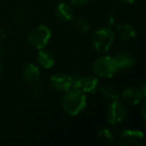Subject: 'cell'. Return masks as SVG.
Instances as JSON below:
<instances>
[{
	"label": "cell",
	"mask_w": 146,
	"mask_h": 146,
	"mask_svg": "<svg viewBox=\"0 0 146 146\" xmlns=\"http://www.w3.org/2000/svg\"><path fill=\"white\" fill-rule=\"evenodd\" d=\"M86 97L82 91L78 89H69L63 97L62 107L69 115L75 116L85 108Z\"/></svg>",
	"instance_id": "6da1fadb"
},
{
	"label": "cell",
	"mask_w": 146,
	"mask_h": 146,
	"mask_svg": "<svg viewBox=\"0 0 146 146\" xmlns=\"http://www.w3.org/2000/svg\"><path fill=\"white\" fill-rule=\"evenodd\" d=\"M114 32L109 28H99L92 35V42L95 49L99 52L109 50L114 40Z\"/></svg>",
	"instance_id": "7a4b0ae2"
},
{
	"label": "cell",
	"mask_w": 146,
	"mask_h": 146,
	"mask_svg": "<svg viewBox=\"0 0 146 146\" xmlns=\"http://www.w3.org/2000/svg\"><path fill=\"white\" fill-rule=\"evenodd\" d=\"M117 63L115 59L110 56H105L98 58L93 63V70L98 76L104 78H110L118 71Z\"/></svg>",
	"instance_id": "3957f363"
},
{
	"label": "cell",
	"mask_w": 146,
	"mask_h": 146,
	"mask_svg": "<svg viewBox=\"0 0 146 146\" xmlns=\"http://www.w3.org/2000/svg\"><path fill=\"white\" fill-rule=\"evenodd\" d=\"M51 37V31L47 26L39 25L29 32L28 42L37 49H42L46 46L49 38Z\"/></svg>",
	"instance_id": "277c9868"
},
{
	"label": "cell",
	"mask_w": 146,
	"mask_h": 146,
	"mask_svg": "<svg viewBox=\"0 0 146 146\" xmlns=\"http://www.w3.org/2000/svg\"><path fill=\"white\" fill-rule=\"evenodd\" d=\"M127 116L125 106L118 100H114L110 105L107 113V119L110 124H116L123 121Z\"/></svg>",
	"instance_id": "5b68a950"
},
{
	"label": "cell",
	"mask_w": 146,
	"mask_h": 146,
	"mask_svg": "<svg viewBox=\"0 0 146 146\" xmlns=\"http://www.w3.org/2000/svg\"><path fill=\"white\" fill-rule=\"evenodd\" d=\"M144 134L141 131L125 130L120 136V144L124 146H140L143 143Z\"/></svg>",
	"instance_id": "8992f818"
},
{
	"label": "cell",
	"mask_w": 146,
	"mask_h": 146,
	"mask_svg": "<svg viewBox=\"0 0 146 146\" xmlns=\"http://www.w3.org/2000/svg\"><path fill=\"white\" fill-rule=\"evenodd\" d=\"M50 84L54 89L59 91H68L71 89V76L64 73H57L50 77Z\"/></svg>",
	"instance_id": "52a82bcc"
},
{
	"label": "cell",
	"mask_w": 146,
	"mask_h": 146,
	"mask_svg": "<svg viewBox=\"0 0 146 146\" xmlns=\"http://www.w3.org/2000/svg\"><path fill=\"white\" fill-rule=\"evenodd\" d=\"M98 85V79L93 76H87V77H81L80 76L76 89L80 90L83 93L85 92H93Z\"/></svg>",
	"instance_id": "ba28073f"
},
{
	"label": "cell",
	"mask_w": 146,
	"mask_h": 146,
	"mask_svg": "<svg viewBox=\"0 0 146 146\" xmlns=\"http://www.w3.org/2000/svg\"><path fill=\"white\" fill-rule=\"evenodd\" d=\"M56 15L59 20L63 22H68L74 19V13L72 8L65 2H61L58 4L56 8Z\"/></svg>",
	"instance_id": "9c48e42d"
},
{
	"label": "cell",
	"mask_w": 146,
	"mask_h": 146,
	"mask_svg": "<svg viewBox=\"0 0 146 146\" xmlns=\"http://www.w3.org/2000/svg\"><path fill=\"white\" fill-rule=\"evenodd\" d=\"M22 76L28 82H37L40 77L39 69L32 63L26 64L22 69Z\"/></svg>",
	"instance_id": "30bf717a"
},
{
	"label": "cell",
	"mask_w": 146,
	"mask_h": 146,
	"mask_svg": "<svg viewBox=\"0 0 146 146\" xmlns=\"http://www.w3.org/2000/svg\"><path fill=\"white\" fill-rule=\"evenodd\" d=\"M114 59H115L118 67H119V68H122V69L130 68V67H132L134 64V59L132 58L128 53L123 52V51L116 53Z\"/></svg>",
	"instance_id": "8fae6325"
},
{
	"label": "cell",
	"mask_w": 146,
	"mask_h": 146,
	"mask_svg": "<svg viewBox=\"0 0 146 146\" xmlns=\"http://www.w3.org/2000/svg\"><path fill=\"white\" fill-rule=\"evenodd\" d=\"M123 97L127 100L129 103L136 105L140 102L142 98H144V95L141 93L139 89H134V88H127L124 90L123 92Z\"/></svg>",
	"instance_id": "7c38bea8"
},
{
	"label": "cell",
	"mask_w": 146,
	"mask_h": 146,
	"mask_svg": "<svg viewBox=\"0 0 146 146\" xmlns=\"http://www.w3.org/2000/svg\"><path fill=\"white\" fill-rule=\"evenodd\" d=\"M37 60L39 64L44 68H51L54 65V57L47 51H40L37 56Z\"/></svg>",
	"instance_id": "4fadbf2b"
},
{
	"label": "cell",
	"mask_w": 146,
	"mask_h": 146,
	"mask_svg": "<svg viewBox=\"0 0 146 146\" xmlns=\"http://www.w3.org/2000/svg\"><path fill=\"white\" fill-rule=\"evenodd\" d=\"M118 34L119 37L123 40H129L132 39L133 37H135L136 32L135 29L129 24H124V25H120L118 26Z\"/></svg>",
	"instance_id": "5bb4252c"
},
{
	"label": "cell",
	"mask_w": 146,
	"mask_h": 146,
	"mask_svg": "<svg viewBox=\"0 0 146 146\" xmlns=\"http://www.w3.org/2000/svg\"><path fill=\"white\" fill-rule=\"evenodd\" d=\"M101 93L103 94L104 97L113 100V101L114 100H118V98H119L118 92L114 88L108 87V86L107 87H101Z\"/></svg>",
	"instance_id": "9a60e30c"
},
{
	"label": "cell",
	"mask_w": 146,
	"mask_h": 146,
	"mask_svg": "<svg viewBox=\"0 0 146 146\" xmlns=\"http://www.w3.org/2000/svg\"><path fill=\"white\" fill-rule=\"evenodd\" d=\"M75 26L80 32H83V33L87 32L90 28V25L88 23V21L84 18H81V17L75 19Z\"/></svg>",
	"instance_id": "2e32d148"
},
{
	"label": "cell",
	"mask_w": 146,
	"mask_h": 146,
	"mask_svg": "<svg viewBox=\"0 0 146 146\" xmlns=\"http://www.w3.org/2000/svg\"><path fill=\"white\" fill-rule=\"evenodd\" d=\"M98 135H99L100 137L102 138V139L105 140V141H107V142L113 141V134H112V132L110 131L109 129L101 130V131L99 132V134H98Z\"/></svg>",
	"instance_id": "e0dca14e"
},
{
	"label": "cell",
	"mask_w": 146,
	"mask_h": 146,
	"mask_svg": "<svg viewBox=\"0 0 146 146\" xmlns=\"http://www.w3.org/2000/svg\"><path fill=\"white\" fill-rule=\"evenodd\" d=\"M23 18H24V16H23L21 11H16L15 14L13 15V21H15V22H18V23L22 22Z\"/></svg>",
	"instance_id": "ac0fdd59"
},
{
	"label": "cell",
	"mask_w": 146,
	"mask_h": 146,
	"mask_svg": "<svg viewBox=\"0 0 146 146\" xmlns=\"http://www.w3.org/2000/svg\"><path fill=\"white\" fill-rule=\"evenodd\" d=\"M88 1L89 0H71V3H72L73 5H75V6H83V5L87 4Z\"/></svg>",
	"instance_id": "d6986e66"
},
{
	"label": "cell",
	"mask_w": 146,
	"mask_h": 146,
	"mask_svg": "<svg viewBox=\"0 0 146 146\" xmlns=\"http://www.w3.org/2000/svg\"><path fill=\"white\" fill-rule=\"evenodd\" d=\"M42 86L41 85H39V84H36V85L33 87V93H34V95L35 96H39L38 95V92H39V94L41 95V93H42Z\"/></svg>",
	"instance_id": "ffe728a7"
},
{
	"label": "cell",
	"mask_w": 146,
	"mask_h": 146,
	"mask_svg": "<svg viewBox=\"0 0 146 146\" xmlns=\"http://www.w3.org/2000/svg\"><path fill=\"white\" fill-rule=\"evenodd\" d=\"M3 55H4V49H3L2 47L0 46V59L2 58Z\"/></svg>",
	"instance_id": "44dd1931"
},
{
	"label": "cell",
	"mask_w": 146,
	"mask_h": 146,
	"mask_svg": "<svg viewBox=\"0 0 146 146\" xmlns=\"http://www.w3.org/2000/svg\"><path fill=\"white\" fill-rule=\"evenodd\" d=\"M121 1H123V2H126V3H134V2H136L137 0H121Z\"/></svg>",
	"instance_id": "7402d4cb"
},
{
	"label": "cell",
	"mask_w": 146,
	"mask_h": 146,
	"mask_svg": "<svg viewBox=\"0 0 146 146\" xmlns=\"http://www.w3.org/2000/svg\"><path fill=\"white\" fill-rule=\"evenodd\" d=\"M0 70H1V67H0Z\"/></svg>",
	"instance_id": "603a6c76"
}]
</instances>
